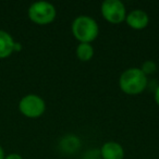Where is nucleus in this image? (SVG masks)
<instances>
[{
  "instance_id": "obj_1",
  "label": "nucleus",
  "mask_w": 159,
  "mask_h": 159,
  "mask_svg": "<svg viewBox=\"0 0 159 159\" xmlns=\"http://www.w3.org/2000/svg\"><path fill=\"white\" fill-rule=\"evenodd\" d=\"M119 86L126 95H139L147 86V76L139 68H129L120 75Z\"/></svg>"
},
{
  "instance_id": "obj_2",
  "label": "nucleus",
  "mask_w": 159,
  "mask_h": 159,
  "mask_svg": "<svg viewBox=\"0 0 159 159\" xmlns=\"http://www.w3.org/2000/svg\"><path fill=\"white\" fill-rule=\"evenodd\" d=\"M72 34L80 43H89L97 38L99 34V26L97 22L89 16H79L73 20L71 25Z\"/></svg>"
},
{
  "instance_id": "obj_3",
  "label": "nucleus",
  "mask_w": 159,
  "mask_h": 159,
  "mask_svg": "<svg viewBox=\"0 0 159 159\" xmlns=\"http://www.w3.org/2000/svg\"><path fill=\"white\" fill-rule=\"evenodd\" d=\"M29 19L38 25H47L53 22L57 16V10L52 3L48 1H36L29 7Z\"/></svg>"
},
{
  "instance_id": "obj_4",
  "label": "nucleus",
  "mask_w": 159,
  "mask_h": 159,
  "mask_svg": "<svg viewBox=\"0 0 159 159\" xmlns=\"http://www.w3.org/2000/svg\"><path fill=\"white\" fill-rule=\"evenodd\" d=\"M19 110L24 117L36 119L44 115L46 110V102L37 94H27L19 102Z\"/></svg>"
},
{
  "instance_id": "obj_5",
  "label": "nucleus",
  "mask_w": 159,
  "mask_h": 159,
  "mask_svg": "<svg viewBox=\"0 0 159 159\" xmlns=\"http://www.w3.org/2000/svg\"><path fill=\"white\" fill-rule=\"evenodd\" d=\"M102 16L111 24H119L125 21L126 9L120 0H105L100 7Z\"/></svg>"
},
{
  "instance_id": "obj_6",
  "label": "nucleus",
  "mask_w": 159,
  "mask_h": 159,
  "mask_svg": "<svg viewBox=\"0 0 159 159\" xmlns=\"http://www.w3.org/2000/svg\"><path fill=\"white\" fill-rule=\"evenodd\" d=\"M125 22L131 29L139 31V30H144L147 26L149 23V18L145 11L141 9H135L126 14Z\"/></svg>"
},
{
  "instance_id": "obj_7",
  "label": "nucleus",
  "mask_w": 159,
  "mask_h": 159,
  "mask_svg": "<svg viewBox=\"0 0 159 159\" xmlns=\"http://www.w3.org/2000/svg\"><path fill=\"white\" fill-rule=\"evenodd\" d=\"M99 155L102 159H123L124 149L121 144L117 142H106L100 147Z\"/></svg>"
},
{
  "instance_id": "obj_8",
  "label": "nucleus",
  "mask_w": 159,
  "mask_h": 159,
  "mask_svg": "<svg viewBox=\"0 0 159 159\" xmlns=\"http://www.w3.org/2000/svg\"><path fill=\"white\" fill-rule=\"evenodd\" d=\"M16 40L9 32L0 30V59H6L14 52Z\"/></svg>"
},
{
  "instance_id": "obj_9",
  "label": "nucleus",
  "mask_w": 159,
  "mask_h": 159,
  "mask_svg": "<svg viewBox=\"0 0 159 159\" xmlns=\"http://www.w3.org/2000/svg\"><path fill=\"white\" fill-rule=\"evenodd\" d=\"M80 147H81V141L76 135L69 134L60 139L59 148L64 154H74L79 150Z\"/></svg>"
},
{
  "instance_id": "obj_10",
  "label": "nucleus",
  "mask_w": 159,
  "mask_h": 159,
  "mask_svg": "<svg viewBox=\"0 0 159 159\" xmlns=\"http://www.w3.org/2000/svg\"><path fill=\"white\" fill-rule=\"evenodd\" d=\"M76 57L83 62H87L93 58L94 48L89 43H80L76 47Z\"/></svg>"
},
{
  "instance_id": "obj_11",
  "label": "nucleus",
  "mask_w": 159,
  "mask_h": 159,
  "mask_svg": "<svg viewBox=\"0 0 159 159\" xmlns=\"http://www.w3.org/2000/svg\"><path fill=\"white\" fill-rule=\"evenodd\" d=\"M142 71H143L144 74L147 76L148 74H152V73L156 72L157 70V64L155 63L154 61H152V60H147V61H145L143 64H142L141 68Z\"/></svg>"
},
{
  "instance_id": "obj_12",
  "label": "nucleus",
  "mask_w": 159,
  "mask_h": 159,
  "mask_svg": "<svg viewBox=\"0 0 159 159\" xmlns=\"http://www.w3.org/2000/svg\"><path fill=\"white\" fill-rule=\"evenodd\" d=\"M5 159H24L20 154H16V152H11V154H8L5 156Z\"/></svg>"
},
{
  "instance_id": "obj_13",
  "label": "nucleus",
  "mask_w": 159,
  "mask_h": 159,
  "mask_svg": "<svg viewBox=\"0 0 159 159\" xmlns=\"http://www.w3.org/2000/svg\"><path fill=\"white\" fill-rule=\"evenodd\" d=\"M22 44L19 42H16V44H14V52H20L22 50Z\"/></svg>"
},
{
  "instance_id": "obj_14",
  "label": "nucleus",
  "mask_w": 159,
  "mask_h": 159,
  "mask_svg": "<svg viewBox=\"0 0 159 159\" xmlns=\"http://www.w3.org/2000/svg\"><path fill=\"white\" fill-rule=\"evenodd\" d=\"M155 102H156V104L159 106V86L156 89V91H155Z\"/></svg>"
},
{
  "instance_id": "obj_15",
  "label": "nucleus",
  "mask_w": 159,
  "mask_h": 159,
  "mask_svg": "<svg viewBox=\"0 0 159 159\" xmlns=\"http://www.w3.org/2000/svg\"><path fill=\"white\" fill-rule=\"evenodd\" d=\"M5 156H6L5 150H3L2 146L0 145V159H5Z\"/></svg>"
}]
</instances>
